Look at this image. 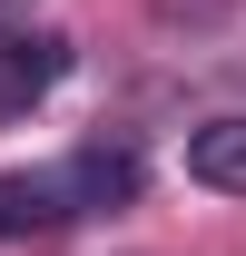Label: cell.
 <instances>
[{"label": "cell", "mask_w": 246, "mask_h": 256, "mask_svg": "<svg viewBox=\"0 0 246 256\" xmlns=\"http://www.w3.org/2000/svg\"><path fill=\"white\" fill-rule=\"evenodd\" d=\"M69 50L60 30H30V20H0V118H30L40 98L69 79Z\"/></svg>", "instance_id": "obj_1"}, {"label": "cell", "mask_w": 246, "mask_h": 256, "mask_svg": "<svg viewBox=\"0 0 246 256\" xmlns=\"http://www.w3.org/2000/svg\"><path fill=\"white\" fill-rule=\"evenodd\" d=\"M10 10H20V0H0V20H10Z\"/></svg>", "instance_id": "obj_4"}, {"label": "cell", "mask_w": 246, "mask_h": 256, "mask_svg": "<svg viewBox=\"0 0 246 256\" xmlns=\"http://www.w3.org/2000/svg\"><path fill=\"white\" fill-rule=\"evenodd\" d=\"M187 178L216 197H246V108H216L187 128Z\"/></svg>", "instance_id": "obj_3"}, {"label": "cell", "mask_w": 246, "mask_h": 256, "mask_svg": "<svg viewBox=\"0 0 246 256\" xmlns=\"http://www.w3.org/2000/svg\"><path fill=\"white\" fill-rule=\"evenodd\" d=\"M69 217H98L69 158L60 168H10V178H0V236H50V226H69Z\"/></svg>", "instance_id": "obj_2"}]
</instances>
